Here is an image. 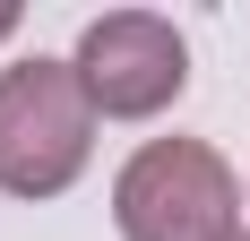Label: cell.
<instances>
[{"mask_svg": "<svg viewBox=\"0 0 250 241\" xmlns=\"http://www.w3.org/2000/svg\"><path fill=\"white\" fill-rule=\"evenodd\" d=\"M95 95L78 86V60H9L0 69V190L61 198L95 155Z\"/></svg>", "mask_w": 250, "mask_h": 241, "instance_id": "1", "label": "cell"}, {"mask_svg": "<svg viewBox=\"0 0 250 241\" xmlns=\"http://www.w3.org/2000/svg\"><path fill=\"white\" fill-rule=\"evenodd\" d=\"M121 241H242V181L207 138H147L112 181Z\"/></svg>", "mask_w": 250, "mask_h": 241, "instance_id": "2", "label": "cell"}, {"mask_svg": "<svg viewBox=\"0 0 250 241\" xmlns=\"http://www.w3.org/2000/svg\"><path fill=\"white\" fill-rule=\"evenodd\" d=\"M78 86L95 95L104 120H155L164 103H181V86H190V43H181V26L155 18V9L86 18V35H78Z\"/></svg>", "mask_w": 250, "mask_h": 241, "instance_id": "3", "label": "cell"}, {"mask_svg": "<svg viewBox=\"0 0 250 241\" xmlns=\"http://www.w3.org/2000/svg\"><path fill=\"white\" fill-rule=\"evenodd\" d=\"M9 35H18V9H0V43H9Z\"/></svg>", "mask_w": 250, "mask_h": 241, "instance_id": "4", "label": "cell"}, {"mask_svg": "<svg viewBox=\"0 0 250 241\" xmlns=\"http://www.w3.org/2000/svg\"><path fill=\"white\" fill-rule=\"evenodd\" d=\"M242 241H250V233H242Z\"/></svg>", "mask_w": 250, "mask_h": 241, "instance_id": "5", "label": "cell"}]
</instances>
